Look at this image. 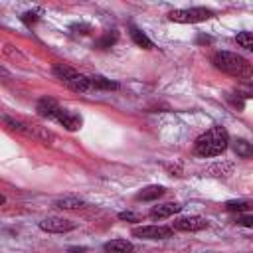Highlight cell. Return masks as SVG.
<instances>
[{
	"label": "cell",
	"mask_w": 253,
	"mask_h": 253,
	"mask_svg": "<svg viewBox=\"0 0 253 253\" xmlns=\"http://www.w3.org/2000/svg\"><path fill=\"white\" fill-rule=\"evenodd\" d=\"M40 229L47 231V233H67V231L75 229V223L61 215H49L40 221Z\"/></svg>",
	"instance_id": "8992f818"
},
{
	"label": "cell",
	"mask_w": 253,
	"mask_h": 253,
	"mask_svg": "<svg viewBox=\"0 0 253 253\" xmlns=\"http://www.w3.org/2000/svg\"><path fill=\"white\" fill-rule=\"evenodd\" d=\"M211 63L227 75H233L237 79H251V63L237 53L217 51V53H213Z\"/></svg>",
	"instance_id": "7a4b0ae2"
},
{
	"label": "cell",
	"mask_w": 253,
	"mask_h": 253,
	"mask_svg": "<svg viewBox=\"0 0 253 253\" xmlns=\"http://www.w3.org/2000/svg\"><path fill=\"white\" fill-rule=\"evenodd\" d=\"M225 210H229V211H249V202L231 200V202H225Z\"/></svg>",
	"instance_id": "ffe728a7"
},
{
	"label": "cell",
	"mask_w": 253,
	"mask_h": 253,
	"mask_svg": "<svg viewBox=\"0 0 253 253\" xmlns=\"http://www.w3.org/2000/svg\"><path fill=\"white\" fill-rule=\"evenodd\" d=\"M119 219H125V221H138L140 215L134 213V211H121V213H119Z\"/></svg>",
	"instance_id": "7402d4cb"
},
{
	"label": "cell",
	"mask_w": 253,
	"mask_h": 253,
	"mask_svg": "<svg viewBox=\"0 0 253 253\" xmlns=\"http://www.w3.org/2000/svg\"><path fill=\"white\" fill-rule=\"evenodd\" d=\"M36 111H38V115L43 117V119H55V117H57V111H59V105H57L53 99L43 97V99H40Z\"/></svg>",
	"instance_id": "30bf717a"
},
{
	"label": "cell",
	"mask_w": 253,
	"mask_h": 253,
	"mask_svg": "<svg viewBox=\"0 0 253 253\" xmlns=\"http://www.w3.org/2000/svg\"><path fill=\"white\" fill-rule=\"evenodd\" d=\"M89 83H91L95 89H103V91L119 89V85H117L115 81H111V79H107V77H103V75H93V77H89Z\"/></svg>",
	"instance_id": "2e32d148"
},
{
	"label": "cell",
	"mask_w": 253,
	"mask_h": 253,
	"mask_svg": "<svg viewBox=\"0 0 253 253\" xmlns=\"http://www.w3.org/2000/svg\"><path fill=\"white\" fill-rule=\"evenodd\" d=\"M40 16H42V10H34V12H26V14L22 16V22H24V24H28V26H32V24H36V22L40 20Z\"/></svg>",
	"instance_id": "44dd1931"
},
{
	"label": "cell",
	"mask_w": 253,
	"mask_h": 253,
	"mask_svg": "<svg viewBox=\"0 0 253 253\" xmlns=\"http://www.w3.org/2000/svg\"><path fill=\"white\" fill-rule=\"evenodd\" d=\"M0 77H6V79H8V77H10V73H8L4 67H0Z\"/></svg>",
	"instance_id": "cb8c5ba5"
},
{
	"label": "cell",
	"mask_w": 253,
	"mask_h": 253,
	"mask_svg": "<svg viewBox=\"0 0 253 253\" xmlns=\"http://www.w3.org/2000/svg\"><path fill=\"white\" fill-rule=\"evenodd\" d=\"M233 148H235L237 156H241V158H249V156H251V152H253V150H251V144H249L247 140H243V138H239V140L235 142V146H233Z\"/></svg>",
	"instance_id": "ac0fdd59"
},
{
	"label": "cell",
	"mask_w": 253,
	"mask_h": 253,
	"mask_svg": "<svg viewBox=\"0 0 253 253\" xmlns=\"http://www.w3.org/2000/svg\"><path fill=\"white\" fill-rule=\"evenodd\" d=\"M4 123L10 125V128H14V130H18V132H22V134H26V136H32V138H36V140H42L43 144H51V140H53V134H51L49 130H45L43 126L26 125V123L16 121V119H10V117H4Z\"/></svg>",
	"instance_id": "5b68a950"
},
{
	"label": "cell",
	"mask_w": 253,
	"mask_h": 253,
	"mask_svg": "<svg viewBox=\"0 0 253 253\" xmlns=\"http://www.w3.org/2000/svg\"><path fill=\"white\" fill-rule=\"evenodd\" d=\"M229 144V134L223 126H211L210 130L202 132L196 142H194V150L198 156H217L221 154Z\"/></svg>",
	"instance_id": "6da1fadb"
},
{
	"label": "cell",
	"mask_w": 253,
	"mask_h": 253,
	"mask_svg": "<svg viewBox=\"0 0 253 253\" xmlns=\"http://www.w3.org/2000/svg\"><path fill=\"white\" fill-rule=\"evenodd\" d=\"M55 121L61 123L67 130H77V128H81V125H83V119H81L79 113H75V111H71V109H63V107H59Z\"/></svg>",
	"instance_id": "9c48e42d"
},
{
	"label": "cell",
	"mask_w": 253,
	"mask_h": 253,
	"mask_svg": "<svg viewBox=\"0 0 253 253\" xmlns=\"http://www.w3.org/2000/svg\"><path fill=\"white\" fill-rule=\"evenodd\" d=\"M160 196H164V188L162 186H146L142 192L136 194V200H140V202H152V200H158Z\"/></svg>",
	"instance_id": "4fadbf2b"
},
{
	"label": "cell",
	"mask_w": 253,
	"mask_h": 253,
	"mask_svg": "<svg viewBox=\"0 0 253 253\" xmlns=\"http://www.w3.org/2000/svg\"><path fill=\"white\" fill-rule=\"evenodd\" d=\"M237 221H239L241 225H245V227H251V225H253V217H251V215H243V217H239Z\"/></svg>",
	"instance_id": "603a6c76"
},
{
	"label": "cell",
	"mask_w": 253,
	"mask_h": 253,
	"mask_svg": "<svg viewBox=\"0 0 253 253\" xmlns=\"http://www.w3.org/2000/svg\"><path fill=\"white\" fill-rule=\"evenodd\" d=\"M235 40H237V43H239L241 47L253 49V34H251V32H239Z\"/></svg>",
	"instance_id": "d6986e66"
},
{
	"label": "cell",
	"mask_w": 253,
	"mask_h": 253,
	"mask_svg": "<svg viewBox=\"0 0 253 253\" xmlns=\"http://www.w3.org/2000/svg\"><path fill=\"white\" fill-rule=\"evenodd\" d=\"M130 38H132V42H134L138 47H142V49H152V47H154L152 40H150L144 32H140L138 28H130Z\"/></svg>",
	"instance_id": "5bb4252c"
},
{
	"label": "cell",
	"mask_w": 253,
	"mask_h": 253,
	"mask_svg": "<svg viewBox=\"0 0 253 253\" xmlns=\"http://www.w3.org/2000/svg\"><path fill=\"white\" fill-rule=\"evenodd\" d=\"M55 206L61 210H79V208H85V202L75 196H65V198L55 200Z\"/></svg>",
	"instance_id": "9a60e30c"
},
{
	"label": "cell",
	"mask_w": 253,
	"mask_h": 253,
	"mask_svg": "<svg viewBox=\"0 0 253 253\" xmlns=\"http://www.w3.org/2000/svg\"><path fill=\"white\" fill-rule=\"evenodd\" d=\"M132 235L140 239H168L174 235V229L166 225H142V227H134Z\"/></svg>",
	"instance_id": "52a82bcc"
},
{
	"label": "cell",
	"mask_w": 253,
	"mask_h": 253,
	"mask_svg": "<svg viewBox=\"0 0 253 253\" xmlns=\"http://www.w3.org/2000/svg\"><path fill=\"white\" fill-rule=\"evenodd\" d=\"M182 210V206L180 204H176V202H168V204H160V206H154L152 210H150V217H154V219H162V217H170V215H174V213H178Z\"/></svg>",
	"instance_id": "8fae6325"
},
{
	"label": "cell",
	"mask_w": 253,
	"mask_h": 253,
	"mask_svg": "<svg viewBox=\"0 0 253 253\" xmlns=\"http://www.w3.org/2000/svg\"><path fill=\"white\" fill-rule=\"evenodd\" d=\"M4 202H6V198H4V196H2V194H0V206H2V204H4Z\"/></svg>",
	"instance_id": "d4e9b609"
},
{
	"label": "cell",
	"mask_w": 253,
	"mask_h": 253,
	"mask_svg": "<svg viewBox=\"0 0 253 253\" xmlns=\"http://www.w3.org/2000/svg\"><path fill=\"white\" fill-rule=\"evenodd\" d=\"M211 16L213 12L208 8H180V10L168 12V20L178 22V24H198V22L210 20Z\"/></svg>",
	"instance_id": "277c9868"
},
{
	"label": "cell",
	"mask_w": 253,
	"mask_h": 253,
	"mask_svg": "<svg viewBox=\"0 0 253 253\" xmlns=\"http://www.w3.org/2000/svg\"><path fill=\"white\" fill-rule=\"evenodd\" d=\"M208 227V219L202 215H186V217H178L174 219L172 229L178 231H202Z\"/></svg>",
	"instance_id": "ba28073f"
},
{
	"label": "cell",
	"mask_w": 253,
	"mask_h": 253,
	"mask_svg": "<svg viewBox=\"0 0 253 253\" xmlns=\"http://www.w3.org/2000/svg\"><path fill=\"white\" fill-rule=\"evenodd\" d=\"M103 249H105L107 253H132V251H134L132 243L126 241V239H113V241H107V243L103 245Z\"/></svg>",
	"instance_id": "7c38bea8"
},
{
	"label": "cell",
	"mask_w": 253,
	"mask_h": 253,
	"mask_svg": "<svg viewBox=\"0 0 253 253\" xmlns=\"http://www.w3.org/2000/svg\"><path fill=\"white\" fill-rule=\"evenodd\" d=\"M117 38H119V34L113 30V32H107L101 40H97L95 42V47H99V49H107V47H111L115 42H117Z\"/></svg>",
	"instance_id": "e0dca14e"
},
{
	"label": "cell",
	"mask_w": 253,
	"mask_h": 253,
	"mask_svg": "<svg viewBox=\"0 0 253 253\" xmlns=\"http://www.w3.org/2000/svg\"><path fill=\"white\" fill-rule=\"evenodd\" d=\"M53 75H55L63 85H67L71 91H75V93H85V91L91 87L89 77H85L83 73H79V71H75L73 67H67V65H63V63L53 65Z\"/></svg>",
	"instance_id": "3957f363"
}]
</instances>
